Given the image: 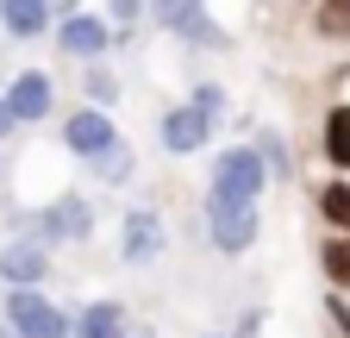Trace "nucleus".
I'll use <instances>...</instances> for the list:
<instances>
[{"instance_id":"obj_1","label":"nucleus","mask_w":350,"mask_h":338,"mask_svg":"<svg viewBox=\"0 0 350 338\" xmlns=\"http://www.w3.org/2000/svg\"><path fill=\"white\" fill-rule=\"evenodd\" d=\"M256 194H262V157L256 151H226L213 169V200H206L219 250H244L256 238Z\"/></svg>"},{"instance_id":"obj_2","label":"nucleus","mask_w":350,"mask_h":338,"mask_svg":"<svg viewBox=\"0 0 350 338\" xmlns=\"http://www.w3.org/2000/svg\"><path fill=\"white\" fill-rule=\"evenodd\" d=\"M7 320L19 326V338H63L69 332V320L44 301V294H13V301H7Z\"/></svg>"},{"instance_id":"obj_3","label":"nucleus","mask_w":350,"mask_h":338,"mask_svg":"<svg viewBox=\"0 0 350 338\" xmlns=\"http://www.w3.org/2000/svg\"><path fill=\"white\" fill-rule=\"evenodd\" d=\"M63 138H69V151H81V157H100V151L113 144V125H107L100 107H88V113H75V119L63 125Z\"/></svg>"},{"instance_id":"obj_4","label":"nucleus","mask_w":350,"mask_h":338,"mask_svg":"<svg viewBox=\"0 0 350 338\" xmlns=\"http://www.w3.org/2000/svg\"><path fill=\"white\" fill-rule=\"evenodd\" d=\"M206 132H213V119L194 113V107H175V113L163 119V144H169V151H200Z\"/></svg>"},{"instance_id":"obj_5","label":"nucleus","mask_w":350,"mask_h":338,"mask_svg":"<svg viewBox=\"0 0 350 338\" xmlns=\"http://www.w3.org/2000/svg\"><path fill=\"white\" fill-rule=\"evenodd\" d=\"M7 113L13 119H38V113H51V75H19L13 81V94H7Z\"/></svg>"},{"instance_id":"obj_6","label":"nucleus","mask_w":350,"mask_h":338,"mask_svg":"<svg viewBox=\"0 0 350 338\" xmlns=\"http://www.w3.org/2000/svg\"><path fill=\"white\" fill-rule=\"evenodd\" d=\"M44 270H51V250H44V244H13V250H0V276H7V282H38Z\"/></svg>"},{"instance_id":"obj_7","label":"nucleus","mask_w":350,"mask_h":338,"mask_svg":"<svg viewBox=\"0 0 350 338\" xmlns=\"http://www.w3.org/2000/svg\"><path fill=\"white\" fill-rule=\"evenodd\" d=\"M157 250H163V226H157L150 213H131V220H125V257L144 263V257H157Z\"/></svg>"},{"instance_id":"obj_8","label":"nucleus","mask_w":350,"mask_h":338,"mask_svg":"<svg viewBox=\"0 0 350 338\" xmlns=\"http://www.w3.org/2000/svg\"><path fill=\"white\" fill-rule=\"evenodd\" d=\"M38 226H44V238H81V232H88V207H81V200H63V207H51Z\"/></svg>"},{"instance_id":"obj_9","label":"nucleus","mask_w":350,"mask_h":338,"mask_svg":"<svg viewBox=\"0 0 350 338\" xmlns=\"http://www.w3.org/2000/svg\"><path fill=\"white\" fill-rule=\"evenodd\" d=\"M100 44H107V31H100V19H81V13H75V19L63 25V51H75V57H94Z\"/></svg>"},{"instance_id":"obj_10","label":"nucleus","mask_w":350,"mask_h":338,"mask_svg":"<svg viewBox=\"0 0 350 338\" xmlns=\"http://www.w3.org/2000/svg\"><path fill=\"white\" fill-rule=\"evenodd\" d=\"M119 332H125V313L107 307V301H100V307H88L81 326H75V338H119Z\"/></svg>"},{"instance_id":"obj_11","label":"nucleus","mask_w":350,"mask_h":338,"mask_svg":"<svg viewBox=\"0 0 350 338\" xmlns=\"http://www.w3.org/2000/svg\"><path fill=\"white\" fill-rule=\"evenodd\" d=\"M325 157L338 169H350V107H332V119H325Z\"/></svg>"},{"instance_id":"obj_12","label":"nucleus","mask_w":350,"mask_h":338,"mask_svg":"<svg viewBox=\"0 0 350 338\" xmlns=\"http://www.w3.org/2000/svg\"><path fill=\"white\" fill-rule=\"evenodd\" d=\"M0 19H7V31H19V38H31L44 19H51V7H38V0H7L0 7Z\"/></svg>"},{"instance_id":"obj_13","label":"nucleus","mask_w":350,"mask_h":338,"mask_svg":"<svg viewBox=\"0 0 350 338\" xmlns=\"http://www.w3.org/2000/svg\"><path fill=\"white\" fill-rule=\"evenodd\" d=\"M157 19H169V25H182V31H194V38H206V44H219V31H213V19H206L200 7H163Z\"/></svg>"},{"instance_id":"obj_14","label":"nucleus","mask_w":350,"mask_h":338,"mask_svg":"<svg viewBox=\"0 0 350 338\" xmlns=\"http://www.w3.org/2000/svg\"><path fill=\"white\" fill-rule=\"evenodd\" d=\"M319 213H325L338 232H350V182H332V188H319Z\"/></svg>"},{"instance_id":"obj_15","label":"nucleus","mask_w":350,"mask_h":338,"mask_svg":"<svg viewBox=\"0 0 350 338\" xmlns=\"http://www.w3.org/2000/svg\"><path fill=\"white\" fill-rule=\"evenodd\" d=\"M319 263H325V276H332L338 288H350V238H332V244L319 250Z\"/></svg>"},{"instance_id":"obj_16","label":"nucleus","mask_w":350,"mask_h":338,"mask_svg":"<svg viewBox=\"0 0 350 338\" xmlns=\"http://www.w3.org/2000/svg\"><path fill=\"white\" fill-rule=\"evenodd\" d=\"M313 25H319L325 38H350V0H338V7H319Z\"/></svg>"},{"instance_id":"obj_17","label":"nucleus","mask_w":350,"mask_h":338,"mask_svg":"<svg viewBox=\"0 0 350 338\" xmlns=\"http://www.w3.org/2000/svg\"><path fill=\"white\" fill-rule=\"evenodd\" d=\"M94 163H100V176H113V182L125 176V169H131V157H125V144H119V138H113V144H107V151H100Z\"/></svg>"},{"instance_id":"obj_18","label":"nucleus","mask_w":350,"mask_h":338,"mask_svg":"<svg viewBox=\"0 0 350 338\" xmlns=\"http://www.w3.org/2000/svg\"><path fill=\"white\" fill-rule=\"evenodd\" d=\"M325 313H332V320H338V332L350 338V301H344V294H332V301H325Z\"/></svg>"},{"instance_id":"obj_19","label":"nucleus","mask_w":350,"mask_h":338,"mask_svg":"<svg viewBox=\"0 0 350 338\" xmlns=\"http://www.w3.org/2000/svg\"><path fill=\"white\" fill-rule=\"evenodd\" d=\"M88 94H94V101L107 107V101H113V75H88Z\"/></svg>"},{"instance_id":"obj_20","label":"nucleus","mask_w":350,"mask_h":338,"mask_svg":"<svg viewBox=\"0 0 350 338\" xmlns=\"http://www.w3.org/2000/svg\"><path fill=\"white\" fill-rule=\"evenodd\" d=\"M7 125H13V113H7V101H0V138H7Z\"/></svg>"}]
</instances>
